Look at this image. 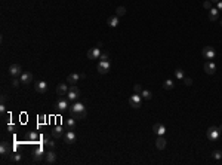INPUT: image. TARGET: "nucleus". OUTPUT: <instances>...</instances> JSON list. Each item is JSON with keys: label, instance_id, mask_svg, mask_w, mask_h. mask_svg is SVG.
<instances>
[{"label": "nucleus", "instance_id": "1", "mask_svg": "<svg viewBox=\"0 0 222 165\" xmlns=\"http://www.w3.org/2000/svg\"><path fill=\"white\" fill-rule=\"evenodd\" d=\"M68 112H70V115L74 118V119H85L86 115H87V112H86V107L83 103H74L73 106L68 107Z\"/></svg>", "mask_w": 222, "mask_h": 165}, {"label": "nucleus", "instance_id": "2", "mask_svg": "<svg viewBox=\"0 0 222 165\" xmlns=\"http://www.w3.org/2000/svg\"><path fill=\"white\" fill-rule=\"evenodd\" d=\"M219 134H221V131L218 130V126H210V128L207 130V132H206L207 138L210 141H216L218 138H219Z\"/></svg>", "mask_w": 222, "mask_h": 165}, {"label": "nucleus", "instance_id": "3", "mask_svg": "<svg viewBox=\"0 0 222 165\" xmlns=\"http://www.w3.org/2000/svg\"><path fill=\"white\" fill-rule=\"evenodd\" d=\"M67 95H68V100L76 101L77 98L80 97V89H79V88H77L76 85H71V86L68 88V92H67Z\"/></svg>", "mask_w": 222, "mask_h": 165}, {"label": "nucleus", "instance_id": "4", "mask_svg": "<svg viewBox=\"0 0 222 165\" xmlns=\"http://www.w3.org/2000/svg\"><path fill=\"white\" fill-rule=\"evenodd\" d=\"M141 100H142L141 94H136V92H135L132 97L129 98V106L133 107V109H139V107H141Z\"/></svg>", "mask_w": 222, "mask_h": 165}, {"label": "nucleus", "instance_id": "5", "mask_svg": "<svg viewBox=\"0 0 222 165\" xmlns=\"http://www.w3.org/2000/svg\"><path fill=\"white\" fill-rule=\"evenodd\" d=\"M43 161H45V164H49V165H52V164H55L56 162V153L54 150H47L46 153H45V158H43Z\"/></svg>", "mask_w": 222, "mask_h": 165}, {"label": "nucleus", "instance_id": "6", "mask_svg": "<svg viewBox=\"0 0 222 165\" xmlns=\"http://www.w3.org/2000/svg\"><path fill=\"white\" fill-rule=\"evenodd\" d=\"M45 153L46 152L43 150V147L42 146H38V147H36L34 150H33V159L34 161H43V158H45Z\"/></svg>", "mask_w": 222, "mask_h": 165}, {"label": "nucleus", "instance_id": "7", "mask_svg": "<svg viewBox=\"0 0 222 165\" xmlns=\"http://www.w3.org/2000/svg\"><path fill=\"white\" fill-rule=\"evenodd\" d=\"M9 74L12 76V78H18V76H21V74H22L21 66H19V64H12V66L9 67Z\"/></svg>", "mask_w": 222, "mask_h": 165}, {"label": "nucleus", "instance_id": "8", "mask_svg": "<svg viewBox=\"0 0 222 165\" xmlns=\"http://www.w3.org/2000/svg\"><path fill=\"white\" fill-rule=\"evenodd\" d=\"M64 140H65V143L67 144H73V143H76V140H77V135H76V132L74 131H67L64 134Z\"/></svg>", "mask_w": 222, "mask_h": 165}, {"label": "nucleus", "instance_id": "9", "mask_svg": "<svg viewBox=\"0 0 222 165\" xmlns=\"http://www.w3.org/2000/svg\"><path fill=\"white\" fill-rule=\"evenodd\" d=\"M110 61H99L98 62V71L101 73V74H105V73H108L110 71Z\"/></svg>", "mask_w": 222, "mask_h": 165}, {"label": "nucleus", "instance_id": "10", "mask_svg": "<svg viewBox=\"0 0 222 165\" xmlns=\"http://www.w3.org/2000/svg\"><path fill=\"white\" fill-rule=\"evenodd\" d=\"M55 109L59 112V113H62V112H65L68 109V100H65V98H61L58 103L55 104Z\"/></svg>", "mask_w": 222, "mask_h": 165}, {"label": "nucleus", "instance_id": "11", "mask_svg": "<svg viewBox=\"0 0 222 165\" xmlns=\"http://www.w3.org/2000/svg\"><path fill=\"white\" fill-rule=\"evenodd\" d=\"M34 89H36L38 94H45V92L47 91V83L43 82V80H38V82L34 83Z\"/></svg>", "mask_w": 222, "mask_h": 165}, {"label": "nucleus", "instance_id": "12", "mask_svg": "<svg viewBox=\"0 0 222 165\" xmlns=\"http://www.w3.org/2000/svg\"><path fill=\"white\" fill-rule=\"evenodd\" d=\"M215 49L212 48V46H206V48H203V57L206 58V60H213L215 58Z\"/></svg>", "mask_w": 222, "mask_h": 165}, {"label": "nucleus", "instance_id": "13", "mask_svg": "<svg viewBox=\"0 0 222 165\" xmlns=\"http://www.w3.org/2000/svg\"><path fill=\"white\" fill-rule=\"evenodd\" d=\"M101 57V48H92V49H89L87 51V58L89 60H96Z\"/></svg>", "mask_w": 222, "mask_h": 165}, {"label": "nucleus", "instance_id": "14", "mask_svg": "<svg viewBox=\"0 0 222 165\" xmlns=\"http://www.w3.org/2000/svg\"><path fill=\"white\" fill-rule=\"evenodd\" d=\"M204 71H206L207 74H215V73H216V66H215V62L209 60L206 64H204Z\"/></svg>", "mask_w": 222, "mask_h": 165}, {"label": "nucleus", "instance_id": "15", "mask_svg": "<svg viewBox=\"0 0 222 165\" xmlns=\"http://www.w3.org/2000/svg\"><path fill=\"white\" fill-rule=\"evenodd\" d=\"M67 92H68V86H67V83H58V85H56V94H58L59 97L67 95Z\"/></svg>", "mask_w": 222, "mask_h": 165}, {"label": "nucleus", "instance_id": "16", "mask_svg": "<svg viewBox=\"0 0 222 165\" xmlns=\"http://www.w3.org/2000/svg\"><path fill=\"white\" fill-rule=\"evenodd\" d=\"M82 79V74H77V73H71V74H68V78H67V82L70 83V85H76L77 82H79Z\"/></svg>", "mask_w": 222, "mask_h": 165}, {"label": "nucleus", "instance_id": "17", "mask_svg": "<svg viewBox=\"0 0 222 165\" xmlns=\"http://www.w3.org/2000/svg\"><path fill=\"white\" fill-rule=\"evenodd\" d=\"M153 131L157 134V135H164V132H166V128H164V125L163 123H154V126H153Z\"/></svg>", "mask_w": 222, "mask_h": 165}, {"label": "nucleus", "instance_id": "18", "mask_svg": "<svg viewBox=\"0 0 222 165\" xmlns=\"http://www.w3.org/2000/svg\"><path fill=\"white\" fill-rule=\"evenodd\" d=\"M31 82H33V74H31V73H22V74H21V83L28 85V83H31Z\"/></svg>", "mask_w": 222, "mask_h": 165}, {"label": "nucleus", "instance_id": "19", "mask_svg": "<svg viewBox=\"0 0 222 165\" xmlns=\"http://www.w3.org/2000/svg\"><path fill=\"white\" fill-rule=\"evenodd\" d=\"M155 147H157L159 150H163V149L166 147V140H164L163 135H159L157 141H155Z\"/></svg>", "mask_w": 222, "mask_h": 165}, {"label": "nucleus", "instance_id": "20", "mask_svg": "<svg viewBox=\"0 0 222 165\" xmlns=\"http://www.w3.org/2000/svg\"><path fill=\"white\" fill-rule=\"evenodd\" d=\"M218 17H219V10L212 8L210 10H209V19L210 21H218Z\"/></svg>", "mask_w": 222, "mask_h": 165}, {"label": "nucleus", "instance_id": "21", "mask_svg": "<svg viewBox=\"0 0 222 165\" xmlns=\"http://www.w3.org/2000/svg\"><path fill=\"white\" fill-rule=\"evenodd\" d=\"M50 135L54 137V138H59V137H62V128H61L59 125H58V126H55V128L52 130Z\"/></svg>", "mask_w": 222, "mask_h": 165}, {"label": "nucleus", "instance_id": "22", "mask_svg": "<svg viewBox=\"0 0 222 165\" xmlns=\"http://www.w3.org/2000/svg\"><path fill=\"white\" fill-rule=\"evenodd\" d=\"M0 153H2L3 156L9 155V143H6V141H2V144H0Z\"/></svg>", "mask_w": 222, "mask_h": 165}, {"label": "nucleus", "instance_id": "23", "mask_svg": "<svg viewBox=\"0 0 222 165\" xmlns=\"http://www.w3.org/2000/svg\"><path fill=\"white\" fill-rule=\"evenodd\" d=\"M108 25H110V27H117V25H119V17H117V15L110 17L108 18Z\"/></svg>", "mask_w": 222, "mask_h": 165}, {"label": "nucleus", "instance_id": "24", "mask_svg": "<svg viewBox=\"0 0 222 165\" xmlns=\"http://www.w3.org/2000/svg\"><path fill=\"white\" fill-rule=\"evenodd\" d=\"M173 86H175V83H173V80H172V79H167V80H164V82H163V88H164V89H167V91L173 89Z\"/></svg>", "mask_w": 222, "mask_h": 165}, {"label": "nucleus", "instance_id": "25", "mask_svg": "<svg viewBox=\"0 0 222 165\" xmlns=\"http://www.w3.org/2000/svg\"><path fill=\"white\" fill-rule=\"evenodd\" d=\"M65 125L68 126V130H74V126H76V119L71 116L70 119H67V121H65Z\"/></svg>", "mask_w": 222, "mask_h": 165}, {"label": "nucleus", "instance_id": "26", "mask_svg": "<svg viewBox=\"0 0 222 165\" xmlns=\"http://www.w3.org/2000/svg\"><path fill=\"white\" fill-rule=\"evenodd\" d=\"M9 158L12 162H21V159H22V156L19 153H12V155H9Z\"/></svg>", "mask_w": 222, "mask_h": 165}, {"label": "nucleus", "instance_id": "27", "mask_svg": "<svg viewBox=\"0 0 222 165\" xmlns=\"http://www.w3.org/2000/svg\"><path fill=\"white\" fill-rule=\"evenodd\" d=\"M124 14H126V8L124 6H119V8L115 9V15L117 17H123Z\"/></svg>", "mask_w": 222, "mask_h": 165}, {"label": "nucleus", "instance_id": "28", "mask_svg": "<svg viewBox=\"0 0 222 165\" xmlns=\"http://www.w3.org/2000/svg\"><path fill=\"white\" fill-rule=\"evenodd\" d=\"M151 91H148V89H142V92H141V97L142 98H145V100H151Z\"/></svg>", "mask_w": 222, "mask_h": 165}, {"label": "nucleus", "instance_id": "29", "mask_svg": "<svg viewBox=\"0 0 222 165\" xmlns=\"http://www.w3.org/2000/svg\"><path fill=\"white\" fill-rule=\"evenodd\" d=\"M175 76H176L178 79H181V80L185 78V76H184V71H182L181 69H176V70H175Z\"/></svg>", "mask_w": 222, "mask_h": 165}, {"label": "nucleus", "instance_id": "30", "mask_svg": "<svg viewBox=\"0 0 222 165\" xmlns=\"http://www.w3.org/2000/svg\"><path fill=\"white\" fill-rule=\"evenodd\" d=\"M27 138H28V140H33V141H36L37 138H38V135H37L36 132H28V134H27Z\"/></svg>", "mask_w": 222, "mask_h": 165}, {"label": "nucleus", "instance_id": "31", "mask_svg": "<svg viewBox=\"0 0 222 165\" xmlns=\"http://www.w3.org/2000/svg\"><path fill=\"white\" fill-rule=\"evenodd\" d=\"M99 60H101V61H108V60H110V55H108V52H101V57H99Z\"/></svg>", "mask_w": 222, "mask_h": 165}, {"label": "nucleus", "instance_id": "32", "mask_svg": "<svg viewBox=\"0 0 222 165\" xmlns=\"http://www.w3.org/2000/svg\"><path fill=\"white\" fill-rule=\"evenodd\" d=\"M212 156H213L215 159H222V152H221V150H215L213 153H212Z\"/></svg>", "mask_w": 222, "mask_h": 165}, {"label": "nucleus", "instance_id": "33", "mask_svg": "<svg viewBox=\"0 0 222 165\" xmlns=\"http://www.w3.org/2000/svg\"><path fill=\"white\" fill-rule=\"evenodd\" d=\"M182 82H184V85H187V86H191L192 85V79L191 78H184V79H182Z\"/></svg>", "mask_w": 222, "mask_h": 165}, {"label": "nucleus", "instance_id": "34", "mask_svg": "<svg viewBox=\"0 0 222 165\" xmlns=\"http://www.w3.org/2000/svg\"><path fill=\"white\" fill-rule=\"evenodd\" d=\"M45 146H46L47 149H50V150H54V149H55V141H52V140H49V141H47V143H46Z\"/></svg>", "mask_w": 222, "mask_h": 165}, {"label": "nucleus", "instance_id": "35", "mask_svg": "<svg viewBox=\"0 0 222 165\" xmlns=\"http://www.w3.org/2000/svg\"><path fill=\"white\" fill-rule=\"evenodd\" d=\"M133 89H135V92H136V94H141V92H142V86H141L139 83H136V85L133 86Z\"/></svg>", "mask_w": 222, "mask_h": 165}, {"label": "nucleus", "instance_id": "36", "mask_svg": "<svg viewBox=\"0 0 222 165\" xmlns=\"http://www.w3.org/2000/svg\"><path fill=\"white\" fill-rule=\"evenodd\" d=\"M203 6H204L206 9H209V10H210V9H212V2H210V0H206V2L203 3Z\"/></svg>", "mask_w": 222, "mask_h": 165}, {"label": "nucleus", "instance_id": "37", "mask_svg": "<svg viewBox=\"0 0 222 165\" xmlns=\"http://www.w3.org/2000/svg\"><path fill=\"white\" fill-rule=\"evenodd\" d=\"M19 83H21V82H19L18 79H14V80H12V86H14V88H18Z\"/></svg>", "mask_w": 222, "mask_h": 165}, {"label": "nucleus", "instance_id": "38", "mask_svg": "<svg viewBox=\"0 0 222 165\" xmlns=\"http://www.w3.org/2000/svg\"><path fill=\"white\" fill-rule=\"evenodd\" d=\"M47 141H49V135H43V143L46 144Z\"/></svg>", "mask_w": 222, "mask_h": 165}, {"label": "nucleus", "instance_id": "39", "mask_svg": "<svg viewBox=\"0 0 222 165\" xmlns=\"http://www.w3.org/2000/svg\"><path fill=\"white\" fill-rule=\"evenodd\" d=\"M218 10H222V0H221V2H218V8H216Z\"/></svg>", "mask_w": 222, "mask_h": 165}, {"label": "nucleus", "instance_id": "40", "mask_svg": "<svg viewBox=\"0 0 222 165\" xmlns=\"http://www.w3.org/2000/svg\"><path fill=\"white\" fill-rule=\"evenodd\" d=\"M8 128H9V131H14V130H15V125L10 123V125H8Z\"/></svg>", "mask_w": 222, "mask_h": 165}, {"label": "nucleus", "instance_id": "41", "mask_svg": "<svg viewBox=\"0 0 222 165\" xmlns=\"http://www.w3.org/2000/svg\"><path fill=\"white\" fill-rule=\"evenodd\" d=\"M0 112H2V113H5V112H6V107H5V104H2V106H0Z\"/></svg>", "mask_w": 222, "mask_h": 165}, {"label": "nucleus", "instance_id": "42", "mask_svg": "<svg viewBox=\"0 0 222 165\" xmlns=\"http://www.w3.org/2000/svg\"><path fill=\"white\" fill-rule=\"evenodd\" d=\"M5 101H6V94L2 95V104H5Z\"/></svg>", "mask_w": 222, "mask_h": 165}, {"label": "nucleus", "instance_id": "43", "mask_svg": "<svg viewBox=\"0 0 222 165\" xmlns=\"http://www.w3.org/2000/svg\"><path fill=\"white\" fill-rule=\"evenodd\" d=\"M212 3H218V2H221V0H210Z\"/></svg>", "mask_w": 222, "mask_h": 165}, {"label": "nucleus", "instance_id": "44", "mask_svg": "<svg viewBox=\"0 0 222 165\" xmlns=\"http://www.w3.org/2000/svg\"><path fill=\"white\" fill-rule=\"evenodd\" d=\"M218 130H219V131L222 132V125H221V126H218Z\"/></svg>", "mask_w": 222, "mask_h": 165}, {"label": "nucleus", "instance_id": "45", "mask_svg": "<svg viewBox=\"0 0 222 165\" xmlns=\"http://www.w3.org/2000/svg\"><path fill=\"white\" fill-rule=\"evenodd\" d=\"M221 24H222V21H221Z\"/></svg>", "mask_w": 222, "mask_h": 165}]
</instances>
